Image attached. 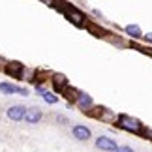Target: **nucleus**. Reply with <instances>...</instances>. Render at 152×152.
Returning <instances> with one entry per match:
<instances>
[{"label":"nucleus","instance_id":"17","mask_svg":"<svg viewBox=\"0 0 152 152\" xmlns=\"http://www.w3.org/2000/svg\"><path fill=\"white\" fill-rule=\"evenodd\" d=\"M43 100L47 102V103H56L58 98H56L55 94H51V92H43Z\"/></svg>","mask_w":152,"mask_h":152},{"label":"nucleus","instance_id":"9","mask_svg":"<svg viewBox=\"0 0 152 152\" xmlns=\"http://www.w3.org/2000/svg\"><path fill=\"white\" fill-rule=\"evenodd\" d=\"M73 137H77L79 141H86L90 139V130L86 126H73Z\"/></svg>","mask_w":152,"mask_h":152},{"label":"nucleus","instance_id":"10","mask_svg":"<svg viewBox=\"0 0 152 152\" xmlns=\"http://www.w3.org/2000/svg\"><path fill=\"white\" fill-rule=\"evenodd\" d=\"M53 86H55V88H56L58 92H62V90L68 86L66 77H64L62 73H55V75H53Z\"/></svg>","mask_w":152,"mask_h":152},{"label":"nucleus","instance_id":"2","mask_svg":"<svg viewBox=\"0 0 152 152\" xmlns=\"http://www.w3.org/2000/svg\"><path fill=\"white\" fill-rule=\"evenodd\" d=\"M23 64L21 62H6L4 66V72L10 75V77H15V79H21V73H23Z\"/></svg>","mask_w":152,"mask_h":152},{"label":"nucleus","instance_id":"13","mask_svg":"<svg viewBox=\"0 0 152 152\" xmlns=\"http://www.w3.org/2000/svg\"><path fill=\"white\" fill-rule=\"evenodd\" d=\"M36 69H26L23 68V73H21V79H26V81H36Z\"/></svg>","mask_w":152,"mask_h":152},{"label":"nucleus","instance_id":"21","mask_svg":"<svg viewBox=\"0 0 152 152\" xmlns=\"http://www.w3.org/2000/svg\"><path fill=\"white\" fill-rule=\"evenodd\" d=\"M6 66V60H4V58H0V68H4Z\"/></svg>","mask_w":152,"mask_h":152},{"label":"nucleus","instance_id":"7","mask_svg":"<svg viewBox=\"0 0 152 152\" xmlns=\"http://www.w3.org/2000/svg\"><path fill=\"white\" fill-rule=\"evenodd\" d=\"M0 90L4 94H28L26 88L23 86H15V85H10V83H0Z\"/></svg>","mask_w":152,"mask_h":152},{"label":"nucleus","instance_id":"22","mask_svg":"<svg viewBox=\"0 0 152 152\" xmlns=\"http://www.w3.org/2000/svg\"><path fill=\"white\" fill-rule=\"evenodd\" d=\"M42 2H47V4H51V2H55V0H42Z\"/></svg>","mask_w":152,"mask_h":152},{"label":"nucleus","instance_id":"16","mask_svg":"<svg viewBox=\"0 0 152 152\" xmlns=\"http://www.w3.org/2000/svg\"><path fill=\"white\" fill-rule=\"evenodd\" d=\"M105 38H107V39H109V42H111V43H115V45H118V47H124V45H126V43H124V42H122V39H120V38H113V34H105Z\"/></svg>","mask_w":152,"mask_h":152},{"label":"nucleus","instance_id":"6","mask_svg":"<svg viewBox=\"0 0 152 152\" xmlns=\"http://www.w3.org/2000/svg\"><path fill=\"white\" fill-rule=\"evenodd\" d=\"M75 103H77L79 107L85 111V113H86V111H90V107L94 105L92 98H90L88 94H85V92H79V96H77V100H75Z\"/></svg>","mask_w":152,"mask_h":152},{"label":"nucleus","instance_id":"23","mask_svg":"<svg viewBox=\"0 0 152 152\" xmlns=\"http://www.w3.org/2000/svg\"><path fill=\"white\" fill-rule=\"evenodd\" d=\"M147 137H152V130H150V132H147Z\"/></svg>","mask_w":152,"mask_h":152},{"label":"nucleus","instance_id":"18","mask_svg":"<svg viewBox=\"0 0 152 152\" xmlns=\"http://www.w3.org/2000/svg\"><path fill=\"white\" fill-rule=\"evenodd\" d=\"M115 152H133V150H132L130 147H118V148H116Z\"/></svg>","mask_w":152,"mask_h":152},{"label":"nucleus","instance_id":"1","mask_svg":"<svg viewBox=\"0 0 152 152\" xmlns=\"http://www.w3.org/2000/svg\"><path fill=\"white\" fill-rule=\"evenodd\" d=\"M116 122H118V126L122 128V130H126V132H132V133H141L143 132L141 122H139L137 118L128 116V115H120L118 118H116Z\"/></svg>","mask_w":152,"mask_h":152},{"label":"nucleus","instance_id":"12","mask_svg":"<svg viewBox=\"0 0 152 152\" xmlns=\"http://www.w3.org/2000/svg\"><path fill=\"white\" fill-rule=\"evenodd\" d=\"M62 94H64V96H66V98H68V100H69V102H72V100L75 102V100H77V96H79V92H77V90H75V88H72V86H69V85H68V86H66V88H64V90H62Z\"/></svg>","mask_w":152,"mask_h":152},{"label":"nucleus","instance_id":"3","mask_svg":"<svg viewBox=\"0 0 152 152\" xmlns=\"http://www.w3.org/2000/svg\"><path fill=\"white\" fill-rule=\"evenodd\" d=\"M25 113H26V107L25 105H11V107L8 109V118L11 120H23L25 118Z\"/></svg>","mask_w":152,"mask_h":152},{"label":"nucleus","instance_id":"14","mask_svg":"<svg viewBox=\"0 0 152 152\" xmlns=\"http://www.w3.org/2000/svg\"><path fill=\"white\" fill-rule=\"evenodd\" d=\"M100 120H107V122H111V120H116V116L111 113V111H107V109H103V113H98L96 115Z\"/></svg>","mask_w":152,"mask_h":152},{"label":"nucleus","instance_id":"11","mask_svg":"<svg viewBox=\"0 0 152 152\" xmlns=\"http://www.w3.org/2000/svg\"><path fill=\"white\" fill-rule=\"evenodd\" d=\"M126 34H128V36H132L133 39H137V38L143 36L141 28H139L137 25H128V26H126Z\"/></svg>","mask_w":152,"mask_h":152},{"label":"nucleus","instance_id":"20","mask_svg":"<svg viewBox=\"0 0 152 152\" xmlns=\"http://www.w3.org/2000/svg\"><path fill=\"white\" fill-rule=\"evenodd\" d=\"M145 38H147L148 42H152V32H148V34H147V36H145Z\"/></svg>","mask_w":152,"mask_h":152},{"label":"nucleus","instance_id":"8","mask_svg":"<svg viewBox=\"0 0 152 152\" xmlns=\"http://www.w3.org/2000/svg\"><path fill=\"white\" fill-rule=\"evenodd\" d=\"M25 118H26L28 124H36V122L42 120V111H39L38 107H30V109H26Z\"/></svg>","mask_w":152,"mask_h":152},{"label":"nucleus","instance_id":"5","mask_svg":"<svg viewBox=\"0 0 152 152\" xmlns=\"http://www.w3.org/2000/svg\"><path fill=\"white\" fill-rule=\"evenodd\" d=\"M66 17H68V19L72 21V23H75V25H79V26L83 25V21H85V15L81 13L79 10H75L73 6H69V8L66 10Z\"/></svg>","mask_w":152,"mask_h":152},{"label":"nucleus","instance_id":"15","mask_svg":"<svg viewBox=\"0 0 152 152\" xmlns=\"http://www.w3.org/2000/svg\"><path fill=\"white\" fill-rule=\"evenodd\" d=\"M88 30L94 34V36H98V38H105V32H103V28H100V26H96V25H88Z\"/></svg>","mask_w":152,"mask_h":152},{"label":"nucleus","instance_id":"4","mask_svg":"<svg viewBox=\"0 0 152 152\" xmlns=\"http://www.w3.org/2000/svg\"><path fill=\"white\" fill-rule=\"evenodd\" d=\"M96 147L100 148V150H107V152H115L116 148V143L113 141V139H109V137H98V141H96Z\"/></svg>","mask_w":152,"mask_h":152},{"label":"nucleus","instance_id":"19","mask_svg":"<svg viewBox=\"0 0 152 152\" xmlns=\"http://www.w3.org/2000/svg\"><path fill=\"white\" fill-rule=\"evenodd\" d=\"M58 122H62V124H66L68 120H66V116H58Z\"/></svg>","mask_w":152,"mask_h":152}]
</instances>
